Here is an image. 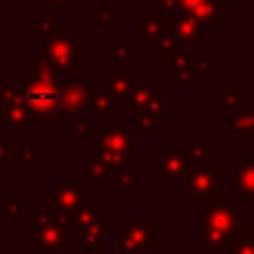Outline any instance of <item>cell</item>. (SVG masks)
<instances>
[{"label": "cell", "mask_w": 254, "mask_h": 254, "mask_svg": "<svg viewBox=\"0 0 254 254\" xmlns=\"http://www.w3.org/2000/svg\"><path fill=\"white\" fill-rule=\"evenodd\" d=\"M83 192L69 181L65 179H60L56 183L54 189H50L48 192V202L50 206L58 208L60 210V216L64 218V222L67 224L71 220V216L77 212V208L83 204Z\"/></svg>", "instance_id": "6"}, {"label": "cell", "mask_w": 254, "mask_h": 254, "mask_svg": "<svg viewBox=\"0 0 254 254\" xmlns=\"http://www.w3.org/2000/svg\"><path fill=\"white\" fill-rule=\"evenodd\" d=\"M26 107V125H58L60 121V89L58 69L40 54L32 69L20 75Z\"/></svg>", "instance_id": "1"}, {"label": "cell", "mask_w": 254, "mask_h": 254, "mask_svg": "<svg viewBox=\"0 0 254 254\" xmlns=\"http://www.w3.org/2000/svg\"><path fill=\"white\" fill-rule=\"evenodd\" d=\"M103 208L101 206H79L77 212L71 216V220L67 224H75V226H85L91 222H97L101 216Z\"/></svg>", "instance_id": "24"}, {"label": "cell", "mask_w": 254, "mask_h": 254, "mask_svg": "<svg viewBox=\"0 0 254 254\" xmlns=\"http://www.w3.org/2000/svg\"><path fill=\"white\" fill-rule=\"evenodd\" d=\"M58 28H60V22H58V18L56 16H50V18H46V20H42L40 24H34V26H30V32L40 40V44L42 42H46V40H50L56 32H58Z\"/></svg>", "instance_id": "23"}, {"label": "cell", "mask_w": 254, "mask_h": 254, "mask_svg": "<svg viewBox=\"0 0 254 254\" xmlns=\"http://www.w3.org/2000/svg\"><path fill=\"white\" fill-rule=\"evenodd\" d=\"M143 111H149L151 115H155V117H159V115H165V107H163V103H161V99H159V95H157V91H153L151 93V97H149V101L141 107Z\"/></svg>", "instance_id": "32"}, {"label": "cell", "mask_w": 254, "mask_h": 254, "mask_svg": "<svg viewBox=\"0 0 254 254\" xmlns=\"http://www.w3.org/2000/svg\"><path fill=\"white\" fill-rule=\"evenodd\" d=\"M155 48H157L159 54H165V56L175 52V36H173V28L171 26H165V30H163V34H161V38H159Z\"/></svg>", "instance_id": "30"}, {"label": "cell", "mask_w": 254, "mask_h": 254, "mask_svg": "<svg viewBox=\"0 0 254 254\" xmlns=\"http://www.w3.org/2000/svg\"><path fill=\"white\" fill-rule=\"evenodd\" d=\"M232 254H254V240L246 238L244 234H240L236 246L232 248Z\"/></svg>", "instance_id": "35"}, {"label": "cell", "mask_w": 254, "mask_h": 254, "mask_svg": "<svg viewBox=\"0 0 254 254\" xmlns=\"http://www.w3.org/2000/svg\"><path fill=\"white\" fill-rule=\"evenodd\" d=\"M220 190V171L216 169H204V171H194L187 177V189H185V196L192 198V196H208L218 198Z\"/></svg>", "instance_id": "8"}, {"label": "cell", "mask_w": 254, "mask_h": 254, "mask_svg": "<svg viewBox=\"0 0 254 254\" xmlns=\"http://www.w3.org/2000/svg\"><path fill=\"white\" fill-rule=\"evenodd\" d=\"M75 228H77L75 230V240L79 244H83L85 248L99 252L101 250V238H103V234H107L111 230V224H101L97 220V222H91V224H85V226H75Z\"/></svg>", "instance_id": "13"}, {"label": "cell", "mask_w": 254, "mask_h": 254, "mask_svg": "<svg viewBox=\"0 0 254 254\" xmlns=\"http://www.w3.org/2000/svg\"><path fill=\"white\" fill-rule=\"evenodd\" d=\"M151 87H149V83L145 81V79H133V85H131V91H129V103H131V107H137V109H141L147 101H149V97H151Z\"/></svg>", "instance_id": "19"}, {"label": "cell", "mask_w": 254, "mask_h": 254, "mask_svg": "<svg viewBox=\"0 0 254 254\" xmlns=\"http://www.w3.org/2000/svg\"><path fill=\"white\" fill-rule=\"evenodd\" d=\"M175 87L177 89H192V77L189 69L175 71Z\"/></svg>", "instance_id": "34"}, {"label": "cell", "mask_w": 254, "mask_h": 254, "mask_svg": "<svg viewBox=\"0 0 254 254\" xmlns=\"http://www.w3.org/2000/svg\"><path fill=\"white\" fill-rule=\"evenodd\" d=\"M73 127H75V133H77V135H91V133H93V127L85 121L83 115H77V117H75V125H73Z\"/></svg>", "instance_id": "39"}, {"label": "cell", "mask_w": 254, "mask_h": 254, "mask_svg": "<svg viewBox=\"0 0 254 254\" xmlns=\"http://www.w3.org/2000/svg\"><path fill=\"white\" fill-rule=\"evenodd\" d=\"M181 12L179 0H157V18L167 22V18H177Z\"/></svg>", "instance_id": "29"}, {"label": "cell", "mask_w": 254, "mask_h": 254, "mask_svg": "<svg viewBox=\"0 0 254 254\" xmlns=\"http://www.w3.org/2000/svg\"><path fill=\"white\" fill-rule=\"evenodd\" d=\"M228 187L238 190V196H254V161H240L228 171Z\"/></svg>", "instance_id": "11"}, {"label": "cell", "mask_w": 254, "mask_h": 254, "mask_svg": "<svg viewBox=\"0 0 254 254\" xmlns=\"http://www.w3.org/2000/svg\"><path fill=\"white\" fill-rule=\"evenodd\" d=\"M42 46V56L60 71V69H73L75 65V56L85 52V46L79 44L77 40H73L67 32L65 26L60 24L58 32L40 44Z\"/></svg>", "instance_id": "4"}, {"label": "cell", "mask_w": 254, "mask_h": 254, "mask_svg": "<svg viewBox=\"0 0 254 254\" xmlns=\"http://www.w3.org/2000/svg\"><path fill=\"white\" fill-rule=\"evenodd\" d=\"M210 60H212V56H210L208 52H204V54L200 56V60H196L194 64H190V67H192L194 71H208V69H210Z\"/></svg>", "instance_id": "38"}, {"label": "cell", "mask_w": 254, "mask_h": 254, "mask_svg": "<svg viewBox=\"0 0 254 254\" xmlns=\"http://www.w3.org/2000/svg\"><path fill=\"white\" fill-rule=\"evenodd\" d=\"M10 159H12V143H8L4 139V135L0 133V163L10 161Z\"/></svg>", "instance_id": "41"}, {"label": "cell", "mask_w": 254, "mask_h": 254, "mask_svg": "<svg viewBox=\"0 0 254 254\" xmlns=\"http://www.w3.org/2000/svg\"><path fill=\"white\" fill-rule=\"evenodd\" d=\"M202 250H232L240 238L238 232V210L228 202V198L218 196L210 200L202 218Z\"/></svg>", "instance_id": "2"}, {"label": "cell", "mask_w": 254, "mask_h": 254, "mask_svg": "<svg viewBox=\"0 0 254 254\" xmlns=\"http://www.w3.org/2000/svg\"><path fill=\"white\" fill-rule=\"evenodd\" d=\"M67 0H38L40 8H50V6H65Z\"/></svg>", "instance_id": "43"}, {"label": "cell", "mask_w": 254, "mask_h": 254, "mask_svg": "<svg viewBox=\"0 0 254 254\" xmlns=\"http://www.w3.org/2000/svg\"><path fill=\"white\" fill-rule=\"evenodd\" d=\"M93 16H95L97 20H101L105 26L113 24V16H111V10H109V8H101V6H95V8H93Z\"/></svg>", "instance_id": "40"}, {"label": "cell", "mask_w": 254, "mask_h": 254, "mask_svg": "<svg viewBox=\"0 0 254 254\" xmlns=\"http://www.w3.org/2000/svg\"><path fill=\"white\" fill-rule=\"evenodd\" d=\"M159 169H157V179H187L190 175L189 163L183 153L175 151H159L157 153Z\"/></svg>", "instance_id": "10"}, {"label": "cell", "mask_w": 254, "mask_h": 254, "mask_svg": "<svg viewBox=\"0 0 254 254\" xmlns=\"http://www.w3.org/2000/svg\"><path fill=\"white\" fill-rule=\"evenodd\" d=\"M252 133H254V131H252Z\"/></svg>", "instance_id": "46"}, {"label": "cell", "mask_w": 254, "mask_h": 254, "mask_svg": "<svg viewBox=\"0 0 254 254\" xmlns=\"http://www.w3.org/2000/svg\"><path fill=\"white\" fill-rule=\"evenodd\" d=\"M87 103L91 105V109L97 113V115H107L113 111V105H111V97L105 95L103 91H91L87 95Z\"/></svg>", "instance_id": "27"}, {"label": "cell", "mask_w": 254, "mask_h": 254, "mask_svg": "<svg viewBox=\"0 0 254 254\" xmlns=\"http://www.w3.org/2000/svg\"><path fill=\"white\" fill-rule=\"evenodd\" d=\"M87 89L83 81L62 83L60 89V117L62 115H81V109L87 101Z\"/></svg>", "instance_id": "9"}, {"label": "cell", "mask_w": 254, "mask_h": 254, "mask_svg": "<svg viewBox=\"0 0 254 254\" xmlns=\"http://www.w3.org/2000/svg\"><path fill=\"white\" fill-rule=\"evenodd\" d=\"M230 131L240 133V135L254 131V111L240 109L236 115H232V119H230Z\"/></svg>", "instance_id": "21"}, {"label": "cell", "mask_w": 254, "mask_h": 254, "mask_svg": "<svg viewBox=\"0 0 254 254\" xmlns=\"http://www.w3.org/2000/svg\"><path fill=\"white\" fill-rule=\"evenodd\" d=\"M109 181H111L113 189H137L139 187V171L137 169L115 171Z\"/></svg>", "instance_id": "18"}, {"label": "cell", "mask_w": 254, "mask_h": 254, "mask_svg": "<svg viewBox=\"0 0 254 254\" xmlns=\"http://www.w3.org/2000/svg\"><path fill=\"white\" fill-rule=\"evenodd\" d=\"M30 240L34 244H40L48 252H64L67 248L64 218L50 214V210L42 206L38 214L30 218Z\"/></svg>", "instance_id": "3"}, {"label": "cell", "mask_w": 254, "mask_h": 254, "mask_svg": "<svg viewBox=\"0 0 254 254\" xmlns=\"http://www.w3.org/2000/svg\"><path fill=\"white\" fill-rule=\"evenodd\" d=\"M218 97H220V107H238V109H248V99L244 95H240V91L236 87H220L218 89Z\"/></svg>", "instance_id": "20"}, {"label": "cell", "mask_w": 254, "mask_h": 254, "mask_svg": "<svg viewBox=\"0 0 254 254\" xmlns=\"http://www.w3.org/2000/svg\"><path fill=\"white\" fill-rule=\"evenodd\" d=\"M0 99L4 101V105H24V91L16 89L12 79H4L0 87Z\"/></svg>", "instance_id": "26"}, {"label": "cell", "mask_w": 254, "mask_h": 254, "mask_svg": "<svg viewBox=\"0 0 254 254\" xmlns=\"http://www.w3.org/2000/svg\"><path fill=\"white\" fill-rule=\"evenodd\" d=\"M111 175H113V171L109 167H105L103 163H99V161H91L85 169V179H89V181H103V179L109 181Z\"/></svg>", "instance_id": "28"}, {"label": "cell", "mask_w": 254, "mask_h": 254, "mask_svg": "<svg viewBox=\"0 0 254 254\" xmlns=\"http://www.w3.org/2000/svg\"><path fill=\"white\" fill-rule=\"evenodd\" d=\"M190 16L194 20H198L200 24L218 26L220 24V2L218 0H204L196 10L190 12Z\"/></svg>", "instance_id": "16"}, {"label": "cell", "mask_w": 254, "mask_h": 254, "mask_svg": "<svg viewBox=\"0 0 254 254\" xmlns=\"http://www.w3.org/2000/svg\"><path fill=\"white\" fill-rule=\"evenodd\" d=\"M4 119L12 123V133L20 135L22 125H26V107L24 105H4Z\"/></svg>", "instance_id": "22"}, {"label": "cell", "mask_w": 254, "mask_h": 254, "mask_svg": "<svg viewBox=\"0 0 254 254\" xmlns=\"http://www.w3.org/2000/svg\"><path fill=\"white\" fill-rule=\"evenodd\" d=\"M14 254H30V252H14Z\"/></svg>", "instance_id": "45"}, {"label": "cell", "mask_w": 254, "mask_h": 254, "mask_svg": "<svg viewBox=\"0 0 254 254\" xmlns=\"http://www.w3.org/2000/svg\"><path fill=\"white\" fill-rule=\"evenodd\" d=\"M183 155L189 163L190 173L210 169V145L208 143H187Z\"/></svg>", "instance_id": "14"}, {"label": "cell", "mask_w": 254, "mask_h": 254, "mask_svg": "<svg viewBox=\"0 0 254 254\" xmlns=\"http://www.w3.org/2000/svg\"><path fill=\"white\" fill-rule=\"evenodd\" d=\"M165 26L167 24L163 20H159L157 16H143V18H139V28H141L143 36L147 38V42L151 46H157L163 30H165Z\"/></svg>", "instance_id": "17"}, {"label": "cell", "mask_w": 254, "mask_h": 254, "mask_svg": "<svg viewBox=\"0 0 254 254\" xmlns=\"http://www.w3.org/2000/svg\"><path fill=\"white\" fill-rule=\"evenodd\" d=\"M2 48H4V46H2V44H0V62H2V60H4V52H2Z\"/></svg>", "instance_id": "44"}, {"label": "cell", "mask_w": 254, "mask_h": 254, "mask_svg": "<svg viewBox=\"0 0 254 254\" xmlns=\"http://www.w3.org/2000/svg\"><path fill=\"white\" fill-rule=\"evenodd\" d=\"M111 52H113V60H129L131 58V50L127 44H113Z\"/></svg>", "instance_id": "37"}, {"label": "cell", "mask_w": 254, "mask_h": 254, "mask_svg": "<svg viewBox=\"0 0 254 254\" xmlns=\"http://www.w3.org/2000/svg\"><path fill=\"white\" fill-rule=\"evenodd\" d=\"M190 54L189 52H171L165 58V69L167 71H181V69H190Z\"/></svg>", "instance_id": "25"}, {"label": "cell", "mask_w": 254, "mask_h": 254, "mask_svg": "<svg viewBox=\"0 0 254 254\" xmlns=\"http://www.w3.org/2000/svg\"><path fill=\"white\" fill-rule=\"evenodd\" d=\"M131 85H133V79L129 73H113L109 79L103 81V93L115 99H123V97H129Z\"/></svg>", "instance_id": "15"}, {"label": "cell", "mask_w": 254, "mask_h": 254, "mask_svg": "<svg viewBox=\"0 0 254 254\" xmlns=\"http://www.w3.org/2000/svg\"><path fill=\"white\" fill-rule=\"evenodd\" d=\"M121 254H139L157 240V226L147 216H131L127 224H121Z\"/></svg>", "instance_id": "5"}, {"label": "cell", "mask_w": 254, "mask_h": 254, "mask_svg": "<svg viewBox=\"0 0 254 254\" xmlns=\"http://www.w3.org/2000/svg\"><path fill=\"white\" fill-rule=\"evenodd\" d=\"M4 210H6V214H10V216H18V214L22 212V202H20L16 196H6V198H4Z\"/></svg>", "instance_id": "36"}, {"label": "cell", "mask_w": 254, "mask_h": 254, "mask_svg": "<svg viewBox=\"0 0 254 254\" xmlns=\"http://www.w3.org/2000/svg\"><path fill=\"white\" fill-rule=\"evenodd\" d=\"M95 151H121V153H137L139 151V137L127 131L121 125L103 129L95 137Z\"/></svg>", "instance_id": "7"}, {"label": "cell", "mask_w": 254, "mask_h": 254, "mask_svg": "<svg viewBox=\"0 0 254 254\" xmlns=\"http://www.w3.org/2000/svg\"><path fill=\"white\" fill-rule=\"evenodd\" d=\"M173 28V36L177 40H181L183 44H192V46H200L202 44V24L198 20H194L190 14L179 12V16L175 18Z\"/></svg>", "instance_id": "12"}, {"label": "cell", "mask_w": 254, "mask_h": 254, "mask_svg": "<svg viewBox=\"0 0 254 254\" xmlns=\"http://www.w3.org/2000/svg\"><path fill=\"white\" fill-rule=\"evenodd\" d=\"M139 129H141L143 133L155 135V133H157V123H155V115H151L149 111H143V109H139Z\"/></svg>", "instance_id": "31"}, {"label": "cell", "mask_w": 254, "mask_h": 254, "mask_svg": "<svg viewBox=\"0 0 254 254\" xmlns=\"http://www.w3.org/2000/svg\"><path fill=\"white\" fill-rule=\"evenodd\" d=\"M202 2H204V0H179V8H181V12L190 14V12H192V10H196Z\"/></svg>", "instance_id": "42"}, {"label": "cell", "mask_w": 254, "mask_h": 254, "mask_svg": "<svg viewBox=\"0 0 254 254\" xmlns=\"http://www.w3.org/2000/svg\"><path fill=\"white\" fill-rule=\"evenodd\" d=\"M36 159H38V155H36V151L28 145V143H22V171H30L32 169V165L36 163Z\"/></svg>", "instance_id": "33"}]
</instances>
